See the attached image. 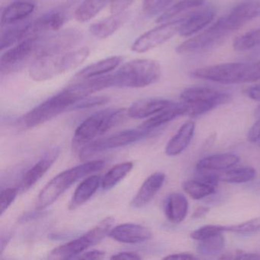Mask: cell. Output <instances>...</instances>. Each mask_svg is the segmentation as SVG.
<instances>
[{"label":"cell","instance_id":"1","mask_svg":"<svg viewBox=\"0 0 260 260\" xmlns=\"http://www.w3.org/2000/svg\"><path fill=\"white\" fill-rule=\"evenodd\" d=\"M105 164L104 160L97 159L84 162L59 173L39 193L36 199V209H46L77 181L100 171L105 167Z\"/></svg>","mask_w":260,"mask_h":260},{"label":"cell","instance_id":"2","mask_svg":"<svg viewBox=\"0 0 260 260\" xmlns=\"http://www.w3.org/2000/svg\"><path fill=\"white\" fill-rule=\"evenodd\" d=\"M89 54V48L83 47L58 55L36 58L29 68L30 77L38 82L51 80L57 76L78 68L87 59Z\"/></svg>","mask_w":260,"mask_h":260},{"label":"cell","instance_id":"3","mask_svg":"<svg viewBox=\"0 0 260 260\" xmlns=\"http://www.w3.org/2000/svg\"><path fill=\"white\" fill-rule=\"evenodd\" d=\"M160 77L159 62L151 59H135L124 63L112 74L113 87H146L154 84Z\"/></svg>","mask_w":260,"mask_h":260},{"label":"cell","instance_id":"4","mask_svg":"<svg viewBox=\"0 0 260 260\" xmlns=\"http://www.w3.org/2000/svg\"><path fill=\"white\" fill-rule=\"evenodd\" d=\"M127 116L128 110L126 109H107L92 114L76 129L73 144L83 147L94 138L121 124Z\"/></svg>","mask_w":260,"mask_h":260},{"label":"cell","instance_id":"5","mask_svg":"<svg viewBox=\"0 0 260 260\" xmlns=\"http://www.w3.org/2000/svg\"><path fill=\"white\" fill-rule=\"evenodd\" d=\"M115 220L112 217L103 219L94 228L83 234L81 237L68 242L64 244L57 246L53 249L51 255L54 258H76L80 254L83 253L88 248L95 246L100 243L106 236H109Z\"/></svg>","mask_w":260,"mask_h":260},{"label":"cell","instance_id":"6","mask_svg":"<svg viewBox=\"0 0 260 260\" xmlns=\"http://www.w3.org/2000/svg\"><path fill=\"white\" fill-rule=\"evenodd\" d=\"M74 104L73 99L63 89L28 112L21 118L19 122L24 129L33 128L53 119L71 109Z\"/></svg>","mask_w":260,"mask_h":260},{"label":"cell","instance_id":"7","mask_svg":"<svg viewBox=\"0 0 260 260\" xmlns=\"http://www.w3.org/2000/svg\"><path fill=\"white\" fill-rule=\"evenodd\" d=\"M156 131L130 129L113 134L110 136L91 141L80 149V157L86 159L93 155L119 147H125L153 135Z\"/></svg>","mask_w":260,"mask_h":260},{"label":"cell","instance_id":"8","mask_svg":"<svg viewBox=\"0 0 260 260\" xmlns=\"http://www.w3.org/2000/svg\"><path fill=\"white\" fill-rule=\"evenodd\" d=\"M249 63H226L198 68L191 73L194 78L222 84L245 83Z\"/></svg>","mask_w":260,"mask_h":260},{"label":"cell","instance_id":"9","mask_svg":"<svg viewBox=\"0 0 260 260\" xmlns=\"http://www.w3.org/2000/svg\"><path fill=\"white\" fill-rule=\"evenodd\" d=\"M83 36L77 28H68L57 31L45 39H39L35 56L36 58L58 55L68 52L83 40Z\"/></svg>","mask_w":260,"mask_h":260},{"label":"cell","instance_id":"10","mask_svg":"<svg viewBox=\"0 0 260 260\" xmlns=\"http://www.w3.org/2000/svg\"><path fill=\"white\" fill-rule=\"evenodd\" d=\"M184 19L161 24L159 26L141 35L133 42L131 49L138 54H144L160 46L179 33V27Z\"/></svg>","mask_w":260,"mask_h":260},{"label":"cell","instance_id":"11","mask_svg":"<svg viewBox=\"0 0 260 260\" xmlns=\"http://www.w3.org/2000/svg\"><path fill=\"white\" fill-rule=\"evenodd\" d=\"M228 34L229 32L225 29L221 19H219L205 31L178 45L176 53L189 54L204 51L220 42Z\"/></svg>","mask_w":260,"mask_h":260},{"label":"cell","instance_id":"12","mask_svg":"<svg viewBox=\"0 0 260 260\" xmlns=\"http://www.w3.org/2000/svg\"><path fill=\"white\" fill-rule=\"evenodd\" d=\"M260 16V2L247 1L239 4L232 11L221 17L223 25L228 32L239 29L249 21Z\"/></svg>","mask_w":260,"mask_h":260},{"label":"cell","instance_id":"13","mask_svg":"<svg viewBox=\"0 0 260 260\" xmlns=\"http://www.w3.org/2000/svg\"><path fill=\"white\" fill-rule=\"evenodd\" d=\"M39 39L40 38L25 39L4 52L0 59L1 72L4 71L7 72L13 68H18L19 64L23 63L31 55H35Z\"/></svg>","mask_w":260,"mask_h":260},{"label":"cell","instance_id":"14","mask_svg":"<svg viewBox=\"0 0 260 260\" xmlns=\"http://www.w3.org/2000/svg\"><path fill=\"white\" fill-rule=\"evenodd\" d=\"M109 236L120 243L135 244L150 240L152 233L143 225L127 223L112 228Z\"/></svg>","mask_w":260,"mask_h":260},{"label":"cell","instance_id":"15","mask_svg":"<svg viewBox=\"0 0 260 260\" xmlns=\"http://www.w3.org/2000/svg\"><path fill=\"white\" fill-rule=\"evenodd\" d=\"M59 153L58 147L50 149L45 156L24 175L20 183V190L22 192L29 190L45 176L58 157Z\"/></svg>","mask_w":260,"mask_h":260},{"label":"cell","instance_id":"16","mask_svg":"<svg viewBox=\"0 0 260 260\" xmlns=\"http://www.w3.org/2000/svg\"><path fill=\"white\" fill-rule=\"evenodd\" d=\"M65 22L66 16L63 13L59 12L47 13L34 22L28 23L25 39L40 38L43 33L48 31H59L64 25Z\"/></svg>","mask_w":260,"mask_h":260},{"label":"cell","instance_id":"17","mask_svg":"<svg viewBox=\"0 0 260 260\" xmlns=\"http://www.w3.org/2000/svg\"><path fill=\"white\" fill-rule=\"evenodd\" d=\"M165 179L166 175L160 172L150 175L132 199L131 205L135 208H141L148 205L162 188Z\"/></svg>","mask_w":260,"mask_h":260},{"label":"cell","instance_id":"18","mask_svg":"<svg viewBox=\"0 0 260 260\" xmlns=\"http://www.w3.org/2000/svg\"><path fill=\"white\" fill-rule=\"evenodd\" d=\"M173 103V102L164 99H143L134 103L127 109L129 117L135 119L148 118L167 109Z\"/></svg>","mask_w":260,"mask_h":260},{"label":"cell","instance_id":"19","mask_svg":"<svg viewBox=\"0 0 260 260\" xmlns=\"http://www.w3.org/2000/svg\"><path fill=\"white\" fill-rule=\"evenodd\" d=\"M131 13L128 12L112 14L106 19L99 21L91 25L89 32L92 36L99 39H106L115 34L130 19Z\"/></svg>","mask_w":260,"mask_h":260},{"label":"cell","instance_id":"20","mask_svg":"<svg viewBox=\"0 0 260 260\" xmlns=\"http://www.w3.org/2000/svg\"><path fill=\"white\" fill-rule=\"evenodd\" d=\"M215 16L212 9H206L187 16L179 27V34L183 37H189L202 31L211 24Z\"/></svg>","mask_w":260,"mask_h":260},{"label":"cell","instance_id":"21","mask_svg":"<svg viewBox=\"0 0 260 260\" xmlns=\"http://www.w3.org/2000/svg\"><path fill=\"white\" fill-rule=\"evenodd\" d=\"M122 61L123 58L120 56H113L103 59L80 70L74 76V80L79 81L106 75L118 68Z\"/></svg>","mask_w":260,"mask_h":260},{"label":"cell","instance_id":"22","mask_svg":"<svg viewBox=\"0 0 260 260\" xmlns=\"http://www.w3.org/2000/svg\"><path fill=\"white\" fill-rule=\"evenodd\" d=\"M196 123L187 121L181 126L176 135L167 143L165 152L167 156H176L180 154L189 145L194 136Z\"/></svg>","mask_w":260,"mask_h":260},{"label":"cell","instance_id":"23","mask_svg":"<svg viewBox=\"0 0 260 260\" xmlns=\"http://www.w3.org/2000/svg\"><path fill=\"white\" fill-rule=\"evenodd\" d=\"M186 115V106L183 103H173L171 106L151 116L141 125L144 130L156 131L167 123L176 119L178 117Z\"/></svg>","mask_w":260,"mask_h":260},{"label":"cell","instance_id":"24","mask_svg":"<svg viewBox=\"0 0 260 260\" xmlns=\"http://www.w3.org/2000/svg\"><path fill=\"white\" fill-rule=\"evenodd\" d=\"M188 200L180 193H172L166 199L164 212L171 223L177 224L183 221L188 214Z\"/></svg>","mask_w":260,"mask_h":260},{"label":"cell","instance_id":"25","mask_svg":"<svg viewBox=\"0 0 260 260\" xmlns=\"http://www.w3.org/2000/svg\"><path fill=\"white\" fill-rule=\"evenodd\" d=\"M101 177L97 175L89 176L78 185L69 203L70 211H74L86 203L95 194L101 184Z\"/></svg>","mask_w":260,"mask_h":260},{"label":"cell","instance_id":"26","mask_svg":"<svg viewBox=\"0 0 260 260\" xmlns=\"http://www.w3.org/2000/svg\"><path fill=\"white\" fill-rule=\"evenodd\" d=\"M239 161L240 158L234 153L211 155L199 160L196 165V170L223 171L232 168Z\"/></svg>","mask_w":260,"mask_h":260},{"label":"cell","instance_id":"27","mask_svg":"<svg viewBox=\"0 0 260 260\" xmlns=\"http://www.w3.org/2000/svg\"><path fill=\"white\" fill-rule=\"evenodd\" d=\"M205 0H181L174 5L171 6L161 14L156 19V23L162 24L174 22L184 19L182 15L191 9L202 7Z\"/></svg>","mask_w":260,"mask_h":260},{"label":"cell","instance_id":"28","mask_svg":"<svg viewBox=\"0 0 260 260\" xmlns=\"http://www.w3.org/2000/svg\"><path fill=\"white\" fill-rule=\"evenodd\" d=\"M34 4L28 2H15L7 7L1 16V25H12L23 20L34 12Z\"/></svg>","mask_w":260,"mask_h":260},{"label":"cell","instance_id":"29","mask_svg":"<svg viewBox=\"0 0 260 260\" xmlns=\"http://www.w3.org/2000/svg\"><path fill=\"white\" fill-rule=\"evenodd\" d=\"M231 100V95H228V93L221 92L218 96L208 101L193 103V104H185V103L184 104L186 106V115L191 118H197L211 112L218 106L230 103Z\"/></svg>","mask_w":260,"mask_h":260},{"label":"cell","instance_id":"30","mask_svg":"<svg viewBox=\"0 0 260 260\" xmlns=\"http://www.w3.org/2000/svg\"><path fill=\"white\" fill-rule=\"evenodd\" d=\"M220 182L231 184H242L254 180L257 173L252 167H240L218 171Z\"/></svg>","mask_w":260,"mask_h":260},{"label":"cell","instance_id":"31","mask_svg":"<svg viewBox=\"0 0 260 260\" xmlns=\"http://www.w3.org/2000/svg\"><path fill=\"white\" fill-rule=\"evenodd\" d=\"M221 92L208 87L194 86L182 91L180 95L182 103L185 104L203 103L218 96Z\"/></svg>","mask_w":260,"mask_h":260},{"label":"cell","instance_id":"32","mask_svg":"<svg viewBox=\"0 0 260 260\" xmlns=\"http://www.w3.org/2000/svg\"><path fill=\"white\" fill-rule=\"evenodd\" d=\"M109 0H84L76 10L74 16L80 22H86L93 19L107 5Z\"/></svg>","mask_w":260,"mask_h":260},{"label":"cell","instance_id":"33","mask_svg":"<svg viewBox=\"0 0 260 260\" xmlns=\"http://www.w3.org/2000/svg\"><path fill=\"white\" fill-rule=\"evenodd\" d=\"M133 167V162H121L114 166L106 173L102 180L101 185L103 189L108 190L113 188L128 175Z\"/></svg>","mask_w":260,"mask_h":260},{"label":"cell","instance_id":"34","mask_svg":"<svg viewBox=\"0 0 260 260\" xmlns=\"http://www.w3.org/2000/svg\"><path fill=\"white\" fill-rule=\"evenodd\" d=\"M182 188L185 192L194 200L205 199L216 191V186L208 185L196 179L184 182Z\"/></svg>","mask_w":260,"mask_h":260},{"label":"cell","instance_id":"35","mask_svg":"<svg viewBox=\"0 0 260 260\" xmlns=\"http://www.w3.org/2000/svg\"><path fill=\"white\" fill-rule=\"evenodd\" d=\"M260 45V28L250 30L237 36L233 42V48L240 52L251 51Z\"/></svg>","mask_w":260,"mask_h":260},{"label":"cell","instance_id":"36","mask_svg":"<svg viewBox=\"0 0 260 260\" xmlns=\"http://www.w3.org/2000/svg\"><path fill=\"white\" fill-rule=\"evenodd\" d=\"M224 245L225 240L223 234H218L199 241L197 252L198 253L205 256H214L221 252Z\"/></svg>","mask_w":260,"mask_h":260},{"label":"cell","instance_id":"37","mask_svg":"<svg viewBox=\"0 0 260 260\" xmlns=\"http://www.w3.org/2000/svg\"><path fill=\"white\" fill-rule=\"evenodd\" d=\"M28 23L14 25L8 28L5 32L3 33L1 42H0V50L4 51V49L13 46L15 44L23 41L25 39Z\"/></svg>","mask_w":260,"mask_h":260},{"label":"cell","instance_id":"38","mask_svg":"<svg viewBox=\"0 0 260 260\" xmlns=\"http://www.w3.org/2000/svg\"><path fill=\"white\" fill-rule=\"evenodd\" d=\"M260 231V217L239 223V224L225 226V232L234 233L241 235H249Z\"/></svg>","mask_w":260,"mask_h":260},{"label":"cell","instance_id":"39","mask_svg":"<svg viewBox=\"0 0 260 260\" xmlns=\"http://www.w3.org/2000/svg\"><path fill=\"white\" fill-rule=\"evenodd\" d=\"M225 232V226L220 225L208 224L199 228V229L193 231L191 234V238L193 240L201 241L205 239L210 238L214 236L223 234Z\"/></svg>","mask_w":260,"mask_h":260},{"label":"cell","instance_id":"40","mask_svg":"<svg viewBox=\"0 0 260 260\" xmlns=\"http://www.w3.org/2000/svg\"><path fill=\"white\" fill-rule=\"evenodd\" d=\"M174 0H143V11L153 16L165 11Z\"/></svg>","mask_w":260,"mask_h":260},{"label":"cell","instance_id":"41","mask_svg":"<svg viewBox=\"0 0 260 260\" xmlns=\"http://www.w3.org/2000/svg\"><path fill=\"white\" fill-rule=\"evenodd\" d=\"M109 97L106 95H97V96H88L71 106L69 110H80V109H90L106 104L109 101Z\"/></svg>","mask_w":260,"mask_h":260},{"label":"cell","instance_id":"42","mask_svg":"<svg viewBox=\"0 0 260 260\" xmlns=\"http://www.w3.org/2000/svg\"><path fill=\"white\" fill-rule=\"evenodd\" d=\"M19 189L17 188H8L3 190L0 194V214L1 216L7 211L10 205L17 197Z\"/></svg>","mask_w":260,"mask_h":260},{"label":"cell","instance_id":"43","mask_svg":"<svg viewBox=\"0 0 260 260\" xmlns=\"http://www.w3.org/2000/svg\"><path fill=\"white\" fill-rule=\"evenodd\" d=\"M134 2L135 0H111V13L119 14L127 12L126 10L134 4Z\"/></svg>","mask_w":260,"mask_h":260},{"label":"cell","instance_id":"44","mask_svg":"<svg viewBox=\"0 0 260 260\" xmlns=\"http://www.w3.org/2000/svg\"><path fill=\"white\" fill-rule=\"evenodd\" d=\"M260 80V60L249 63L245 83H251Z\"/></svg>","mask_w":260,"mask_h":260},{"label":"cell","instance_id":"45","mask_svg":"<svg viewBox=\"0 0 260 260\" xmlns=\"http://www.w3.org/2000/svg\"><path fill=\"white\" fill-rule=\"evenodd\" d=\"M45 214V211L44 210L36 209L35 211H28V212L24 213L20 217H19V223H24L32 221V220H37L40 217H44Z\"/></svg>","mask_w":260,"mask_h":260},{"label":"cell","instance_id":"46","mask_svg":"<svg viewBox=\"0 0 260 260\" xmlns=\"http://www.w3.org/2000/svg\"><path fill=\"white\" fill-rule=\"evenodd\" d=\"M252 124L247 134V140L251 143H256L260 138V116Z\"/></svg>","mask_w":260,"mask_h":260},{"label":"cell","instance_id":"47","mask_svg":"<svg viewBox=\"0 0 260 260\" xmlns=\"http://www.w3.org/2000/svg\"><path fill=\"white\" fill-rule=\"evenodd\" d=\"M243 93L254 101L260 102V84L246 88Z\"/></svg>","mask_w":260,"mask_h":260},{"label":"cell","instance_id":"48","mask_svg":"<svg viewBox=\"0 0 260 260\" xmlns=\"http://www.w3.org/2000/svg\"><path fill=\"white\" fill-rule=\"evenodd\" d=\"M106 252L101 250H92L83 252L77 257L78 259H102L104 258Z\"/></svg>","mask_w":260,"mask_h":260},{"label":"cell","instance_id":"49","mask_svg":"<svg viewBox=\"0 0 260 260\" xmlns=\"http://www.w3.org/2000/svg\"><path fill=\"white\" fill-rule=\"evenodd\" d=\"M112 259H141V255L134 252H121L111 257Z\"/></svg>","mask_w":260,"mask_h":260},{"label":"cell","instance_id":"50","mask_svg":"<svg viewBox=\"0 0 260 260\" xmlns=\"http://www.w3.org/2000/svg\"><path fill=\"white\" fill-rule=\"evenodd\" d=\"M164 259H196V257L191 253L188 252H179V253L171 254L164 257Z\"/></svg>","mask_w":260,"mask_h":260},{"label":"cell","instance_id":"51","mask_svg":"<svg viewBox=\"0 0 260 260\" xmlns=\"http://www.w3.org/2000/svg\"><path fill=\"white\" fill-rule=\"evenodd\" d=\"M12 237H13V234H12L11 232L5 233V234H3L2 236H1V246H0V254L1 255H3L6 248L10 243Z\"/></svg>","mask_w":260,"mask_h":260},{"label":"cell","instance_id":"52","mask_svg":"<svg viewBox=\"0 0 260 260\" xmlns=\"http://www.w3.org/2000/svg\"><path fill=\"white\" fill-rule=\"evenodd\" d=\"M208 211H209V208H208V207H199V208H197V209L194 211V214H193L192 215V218H202V217L206 216Z\"/></svg>","mask_w":260,"mask_h":260},{"label":"cell","instance_id":"53","mask_svg":"<svg viewBox=\"0 0 260 260\" xmlns=\"http://www.w3.org/2000/svg\"><path fill=\"white\" fill-rule=\"evenodd\" d=\"M235 258H249V259H255L259 258L260 256L256 253H248V252H243V251H237L236 253Z\"/></svg>","mask_w":260,"mask_h":260},{"label":"cell","instance_id":"54","mask_svg":"<svg viewBox=\"0 0 260 260\" xmlns=\"http://www.w3.org/2000/svg\"><path fill=\"white\" fill-rule=\"evenodd\" d=\"M256 143H257V144H258V147H259V148H260V138H259V139H258V141H257Z\"/></svg>","mask_w":260,"mask_h":260}]
</instances>
